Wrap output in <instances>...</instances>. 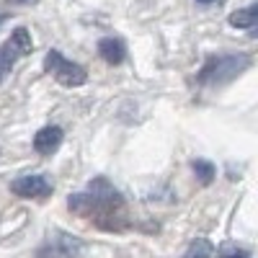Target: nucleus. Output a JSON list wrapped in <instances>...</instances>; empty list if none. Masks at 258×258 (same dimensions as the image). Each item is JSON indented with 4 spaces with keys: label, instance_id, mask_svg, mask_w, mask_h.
<instances>
[{
    "label": "nucleus",
    "instance_id": "1",
    "mask_svg": "<svg viewBox=\"0 0 258 258\" xmlns=\"http://www.w3.org/2000/svg\"><path fill=\"white\" fill-rule=\"evenodd\" d=\"M70 212L80 214V217H91L103 230H121L126 222L121 194L106 178H96L85 194H73Z\"/></svg>",
    "mask_w": 258,
    "mask_h": 258
},
{
    "label": "nucleus",
    "instance_id": "2",
    "mask_svg": "<svg viewBox=\"0 0 258 258\" xmlns=\"http://www.w3.org/2000/svg\"><path fill=\"white\" fill-rule=\"evenodd\" d=\"M250 64H253V57L243 54V52L214 54L204 62V68L199 70L197 80H199V85H225V83L235 80L243 70H248Z\"/></svg>",
    "mask_w": 258,
    "mask_h": 258
},
{
    "label": "nucleus",
    "instance_id": "3",
    "mask_svg": "<svg viewBox=\"0 0 258 258\" xmlns=\"http://www.w3.org/2000/svg\"><path fill=\"white\" fill-rule=\"evenodd\" d=\"M44 73H49L59 85L64 88H78L88 80V73H85L83 64L73 62V59H64L57 49H49L47 52V59H44Z\"/></svg>",
    "mask_w": 258,
    "mask_h": 258
},
{
    "label": "nucleus",
    "instance_id": "4",
    "mask_svg": "<svg viewBox=\"0 0 258 258\" xmlns=\"http://www.w3.org/2000/svg\"><path fill=\"white\" fill-rule=\"evenodd\" d=\"M34 52V39H31V34H29V29H16L11 36H8V41L3 47H0V83H3V78L11 73V68L16 64V59H21V57H29Z\"/></svg>",
    "mask_w": 258,
    "mask_h": 258
},
{
    "label": "nucleus",
    "instance_id": "5",
    "mask_svg": "<svg viewBox=\"0 0 258 258\" xmlns=\"http://www.w3.org/2000/svg\"><path fill=\"white\" fill-rule=\"evenodd\" d=\"M11 191L21 199H47L52 194V183L47 176L29 173V176H18L16 181H11Z\"/></svg>",
    "mask_w": 258,
    "mask_h": 258
},
{
    "label": "nucleus",
    "instance_id": "6",
    "mask_svg": "<svg viewBox=\"0 0 258 258\" xmlns=\"http://www.w3.org/2000/svg\"><path fill=\"white\" fill-rule=\"evenodd\" d=\"M62 140H64V132L59 126H44V129H39L36 132V137H34V150L39 155H52V153H57L59 150V145H62Z\"/></svg>",
    "mask_w": 258,
    "mask_h": 258
},
{
    "label": "nucleus",
    "instance_id": "7",
    "mask_svg": "<svg viewBox=\"0 0 258 258\" xmlns=\"http://www.w3.org/2000/svg\"><path fill=\"white\" fill-rule=\"evenodd\" d=\"M98 54L109 62V64H121L124 57H126V47L121 39H114V36H106L98 41Z\"/></svg>",
    "mask_w": 258,
    "mask_h": 258
},
{
    "label": "nucleus",
    "instance_id": "8",
    "mask_svg": "<svg viewBox=\"0 0 258 258\" xmlns=\"http://www.w3.org/2000/svg\"><path fill=\"white\" fill-rule=\"evenodd\" d=\"M227 24L235 26V29H258V3L255 6H248V8H240L230 13Z\"/></svg>",
    "mask_w": 258,
    "mask_h": 258
},
{
    "label": "nucleus",
    "instance_id": "9",
    "mask_svg": "<svg viewBox=\"0 0 258 258\" xmlns=\"http://www.w3.org/2000/svg\"><path fill=\"white\" fill-rule=\"evenodd\" d=\"M212 253H214V245L207 238H197L183 253V258H212Z\"/></svg>",
    "mask_w": 258,
    "mask_h": 258
},
{
    "label": "nucleus",
    "instance_id": "10",
    "mask_svg": "<svg viewBox=\"0 0 258 258\" xmlns=\"http://www.w3.org/2000/svg\"><path fill=\"white\" fill-rule=\"evenodd\" d=\"M191 168H194V173L199 176L202 183H212V181H214V165H212L209 160H194Z\"/></svg>",
    "mask_w": 258,
    "mask_h": 258
},
{
    "label": "nucleus",
    "instance_id": "11",
    "mask_svg": "<svg viewBox=\"0 0 258 258\" xmlns=\"http://www.w3.org/2000/svg\"><path fill=\"white\" fill-rule=\"evenodd\" d=\"M220 258H248V250L240 248V245H235V243H225L220 248Z\"/></svg>",
    "mask_w": 258,
    "mask_h": 258
},
{
    "label": "nucleus",
    "instance_id": "12",
    "mask_svg": "<svg viewBox=\"0 0 258 258\" xmlns=\"http://www.w3.org/2000/svg\"><path fill=\"white\" fill-rule=\"evenodd\" d=\"M39 258H73V253H68L59 245H47L44 250H39Z\"/></svg>",
    "mask_w": 258,
    "mask_h": 258
},
{
    "label": "nucleus",
    "instance_id": "13",
    "mask_svg": "<svg viewBox=\"0 0 258 258\" xmlns=\"http://www.w3.org/2000/svg\"><path fill=\"white\" fill-rule=\"evenodd\" d=\"M6 21H8V13H0V26H3Z\"/></svg>",
    "mask_w": 258,
    "mask_h": 258
},
{
    "label": "nucleus",
    "instance_id": "14",
    "mask_svg": "<svg viewBox=\"0 0 258 258\" xmlns=\"http://www.w3.org/2000/svg\"><path fill=\"white\" fill-rule=\"evenodd\" d=\"M197 3H202V6H209V3H217V0H197Z\"/></svg>",
    "mask_w": 258,
    "mask_h": 258
},
{
    "label": "nucleus",
    "instance_id": "15",
    "mask_svg": "<svg viewBox=\"0 0 258 258\" xmlns=\"http://www.w3.org/2000/svg\"><path fill=\"white\" fill-rule=\"evenodd\" d=\"M8 3H13V6H21V3H26V0H8Z\"/></svg>",
    "mask_w": 258,
    "mask_h": 258
}]
</instances>
